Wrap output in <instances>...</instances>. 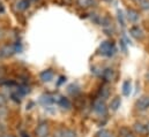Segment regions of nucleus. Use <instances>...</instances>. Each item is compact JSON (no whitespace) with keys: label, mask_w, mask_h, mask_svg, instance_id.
I'll list each match as a JSON object with an SVG mask.
<instances>
[{"label":"nucleus","mask_w":149,"mask_h":137,"mask_svg":"<svg viewBox=\"0 0 149 137\" xmlns=\"http://www.w3.org/2000/svg\"><path fill=\"white\" fill-rule=\"evenodd\" d=\"M139 3H140L141 9H143V10H149V0H142V1L139 2Z\"/></svg>","instance_id":"24"},{"label":"nucleus","mask_w":149,"mask_h":137,"mask_svg":"<svg viewBox=\"0 0 149 137\" xmlns=\"http://www.w3.org/2000/svg\"><path fill=\"white\" fill-rule=\"evenodd\" d=\"M120 105H121V99H120L119 96H117V97H114L111 100V103H110V108H111L112 111H117V109L120 107Z\"/></svg>","instance_id":"13"},{"label":"nucleus","mask_w":149,"mask_h":137,"mask_svg":"<svg viewBox=\"0 0 149 137\" xmlns=\"http://www.w3.org/2000/svg\"><path fill=\"white\" fill-rule=\"evenodd\" d=\"M7 115H8V111H7V108H5L3 106H1V107H0V120L6 119Z\"/></svg>","instance_id":"22"},{"label":"nucleus","mask_w":149,"mask_h":137,"mask_svg":"<svg viewBox=\"0 0 149 137\" xmlns=\"http://www.w3.org/2000/svg\"><path fill=\"white\" fill-rule=\"evenodd\" d=\"M146 128H147V133H149V122L146 125Z\"/></svg>","instance_id":"28"},{"label":"nucleus","mask_w":149,"mask_h":137,"mask_svg":"<svg viewBox=\"0 0 149 137\" xmlns=\"http://www.w3.org/2000/svg\"><path fill=\"white\" fill-rule=\"evenodd\" d=\"M147 80H148V81H149V71H148V73H147Z\"/></svg>","instance_id":"30"},{"label":"nucleus","mask_w":149,"mask_h":137,"mask_svg":"<svg viewBox=\"0 0 149 137\" xmlns=\"http://www.w3.org/2000/svg\"><path fill=\"white\" fill-rule=\"evenodd\" d=\"M61 131H63V137H77L76 133L72 129H63L61 128Z\"/></svg>","instance_id":"17"},{"label":"nucleus","mask_w":149,"mask_h":137,"mask_svg":"<svg viewBox=\"0 0 149 137\" xmlns=\"http://www.w3.org/2000/svg\"><path fill=\"white\" fill-rule=\"evenodd\" d=\"M130 33H131V35H132L135 39H142V37H143V31L141 30V28H140L139 26L132 27L131 30H130Z\"/></svg>","instance_id":"8"},{"label":"nucleus","mask_w":149,"mask_h":137,"mask_svg":"<svg viewBox=\"0 0 149 137\" xmlns=\"http://www.w3.org/2000/svg\"><path fill=\"white\" fill-rule=\"evenodd\" d=\"M104 1H108V2H110V1H112V0H104Z\"/></svg>","instance_id":"32"},{"label":"nucleus","mask_w":149,"mask_h":137,"mask_svg":"<svg viewBox=\"0 0 149 137\" xmlns=\"http://www.w3.org/2000/svg\"><path fill=\"white\" fill-rule=\"evenodd\" d=\"M3 37H5V30L0 28V40H2V39H3Z\"/></svg>","instance_id":"26"},{"label":"nucleus","mask_w":149,"mask_h":137,"mask_svg":"<svg viewBox=\"0 0 149 137\" xmlns=\"http://www.w3.org/2000/svg\"><path fill=\"white\" fill-rule=\"evenodd\" d=\"M21 136H22V137H27V136H26V134H22Z\"/></svg>","instance_id":"31"},{"label":"nucleus","mask_w":149,"mask_h":137,"mask_svg":"<svg viewBox=\"0 0 149 137\" xmlns=\"http://www.w3.org/2000/svg\"><path fill=\"white\" fill-rule=\"evenodd\" d=\"M117 17H118V21H119L120 26H121V27H125V19H124V14H123L121 10H118V13H117Z\"/></svg>","instance_id":"20"},{"label":"nucleus","mask_w":149,"mask_h":137,"mask_svg":"<svg viewBox=\"0 0 149 137\" xmlns=\"http://www.w3.org/2000/svg\"><path fill=\"white\" fill-rule=\"evenodd\" d=\"M53 76H54V73L52 69H45L43 70L40 74H39V78L43 81V82H50L53 80Z\"/></svg>","instance_id":"6"},{"label":"nucleus","mask_w":149,"mask_h":137,"mask_svg":"<svg viewBox=\"0 0 149 137\" xmlns=\"http://www.w3.org/2000/svg\"><path fill=\"white\" fill-rule=\"evenodd\" d=\"M5 104H6V98H5L3 95L0 93V107L1 106H5Z\"/></svg>","instance_id":"25"},{"label":"nucleus","mask_w":149,"mask_h":137,"mask_svg":"<svg viewBox=\"0 0 149 137\" xmlns=\"http://www.w3.org/2000/svg\"><path fill=\"white\" fill-rule=\"evenodd\" d=\"M15 53L16 52H15L14 44H6L0 48V54H1V57H5V58H9Z\"/></svg>","instance_id":"3"},{"label":"nucleus","mask_w":149,"mask_h":137,"mask_svg":"<svg viewBox=\"0 0 149 137\" xmlns=\"http://www.w3.org/2000/svg\"><path fill=\"white\" fill-rule=\"evenodd\" d=\"M134 130H135V133H138L139 135H142V134H146V133H147L146 126L142 125V123H140V122H136V123L134 125Z\"/></svg>","instance_id":"15"},{"label":"nucleus","mask_w":149,"mask_h":137,"mask_svg":"<svg viewBox=\"0 0 149 137\" xmlns=\"http://www.w3.org/2000/svg\"><path fill=\"white\" fill-rule=\"evenodd\" d=\"M49 135V126L47 123L43 122L36 128V137H46Z\"/></svg>","instance_id":"5"},{"label":"nucleus","mask_w":149,"mask_h":137,"mask_svg":"<svg viewBox=\"0 0 149 137\" xmlns=\"http://www.w3.org/2000/svg\"><path fill=\"white\" fill-rule=\"evenodd\" d=\"M29 0H17L15 3V8L17 12H24L29 7Z\"/></svg>","instance_id":"9"},{"label":"nucleus","mask_w":149,"mask_h":137,"mask_svg":"<svg viewBox=\"0 0 149 137\" xmlns=\"http://www.w3.org/2000/svg\"><path fill=\"white\" fill-rule=\"evenodd\" d=\"M133 1H135V2H141L142 0H133Z\"/></svg>","instance_id":"29"},{"label":"nucleus","mask_w":149,"mask_h":137,"mask_svg":"<svg viewBox=\"0 0 149 137\" xmlns=\"http://www.w3.org/2000/svg\"><path fill=\"white\" fill-rule=\"evenodd\" d=\"M109 95H110V90H109V88H107V86H104V88H102V90H101V96H102V98H108L109 97Z\"/></svg>","instance_id":"23"},{"label":"nucleus","mask_w":149,"mask_h":137,"mask_svg":"<svg viewBox=\"0 0 149 137\" xmlns=\"http://www.w3.org/2000/svg\"><path fill=\"white\" fill-rule=\"evenodd\" d=\"M127 19L131 23H136L140 19V15L135 9H128L127 10Z\"/></svg>","instance_id":"7"},{"label":"nucleus","mask_w":149,"mask_h":137,"mask_svg":"<svg viewBox=\"0 0 149 137\" xmlns=\"http://www.w3.org/2000/svg\"><path fill=\"white\" fill-rule=\"evenodd\" d=\"M131 89H132V84H131V81H125L123 83V95L124 96H130L131 93Z\"/></svg>","instance_id":"14"},{"label":"nucleus","mask_w":149,"mask_h":137,"mask_svg":"<svg viewBox=\"0 0 149 137\" xmlns=\"http://www.w3.org/2000/svg\"><path fill=\"white\" fill-rule=\"evenodd\" d=\"M76 3L81 8H89L94 5V0H76Z\"/></svg>","instance_id":"11"},{"label":"nucleus","mask_w":149,"mask_h":137,"mask_svg":"<svg viewBox=\"0 0 149 137\" xmlns=\"http://www.w3.org/2000/svg\"><path fill=\"white\" fill-rule=\"evenodd\" d=\"M94 111L98 114V115H105L107 112H108V108H107V105L104 103V100L101 99H97L95 103H94V106H93Z\"/></svg>","instance_id":"2"},{"label":"nucleus","mask_w":149,"mask_h":137,"mask_svg":"<svg viewBox=\"0 0 149 137\" xmlns=\"http://www.w3.org/2000/svg\"><path fill=\"white\" fill-rule=\"evenodd\" d=\"M116 46L110 40H104L101 45H100V53L104 57H112L116 53Z\"/></svg>","instance_id":"1"},{"label":"nucleus","mask_w":149,"mask_h":137,"mask_svg":"<svg viewBox=\"0 0 149 137\" xmlns=\"http://www.w3.org/2000/svg\"><path fill=\"white\" fill-rule=\"evenodd\" d=\"M56 102V99H54V97L53 96H51V95H49V93H46V95H43L42 97H40V103L44 104V105H51V104H53Z\"/></svg>","instance_id":"10"},{"label":"nucleus","mask_w":149,"mask_h":137,"mask_svg":"<svg viewBox=\"0 0 149 137\" xmlns=\"http://www.w3.org/2000/svg\"><path fill=\"white\" fill-rule=\"evenodd\" d=\"M68 92H70L72 96H76V95L80 92L79 85H76V84H71V85L68 86Z\"/></svg>","instance_id":"18"},{"label":"nucleus","mask_w":149,"mask_h":137,"mask_svg":"<svg viewBox=\"0 0 149 137\" xmlns=\"http://www.w3.org/2000/svg\"><path fill=\"white\" fill-rule=\"evenodd\" d=\"M120 133H121V137H135L133 133H131V131H130L128 129H126V128H123V129L120 130Z\"/></svg>","instance_id":"21"},{"label":"nucleus","mask_w":149,"mask_h":137,"mask_svg":"<svg viewBox=\"0 0 149 137\" xmlns=\"http://www.w3.org/2000/svg\"><path fill=\"white\" fill-rule=\"evenodd\" d=\"M46 137H49V136H46Z\"/></svg>","instance_id":"34"},{"label":"nucleus","mask_w":149,"mask_h":137,"mask_svg":"<svg viewBox=\"0 0 149 137\" xmlns=\"http://www.w3.org/2000/svg\"><path fill=\"white\" fill-rule=\"evenodd\" d=\"M102 76H103V78L105 80V81H111L112 78H113V76H114V73H113V69L111 68H107L103 70V73H102Z\"/></svg>","instance_id":"12"},{"label":"nucleus","mask_w":149,"mask_h":137,"mask_svg":"<svg viewBox=\"0 0 149 137\" xmlns=\"http://www.w3.org/2000/svg\"><path fill=\"white\" fill-rule=\"evenodd\" d=\"M0 137H14V136H12V135H0Z\"/></svg>","instance_id":"27"},{"label":"nucleus","mask_w":149,"mask_h":137,"mask_svg":"<svg viewBox=\"0 0 149 137\" xmlns=\"http://www.w3.org/2000/svg\"><path fill=\"white\" fill-rule=\"evenodd\" d=\"M0 58H1V54H0Z\"/></svg>","instance_id":"33"},{"label":"nucleus","mask_w":149,"mask_h":137,"mask_svg":"<svg viewBox=\"0 0 149 137\" xmlns=\"http://www.w3.org/2000/svg\"><path fill=\"white\" fill-rule=\"evenodd\" d=\"M135 107L139 111H146L149 108V96H142L141 98H139L136 100Z\"/></svg>","instance_id":"4"},{"label":"nucleus","mask_w":149,"mask_h":137,"mask_svg":"<svg viewBox=\"0 0 149 137\" xmlns=\"http://www.w3.org/2000/svg\"><path fill=\"white\" fill-rule=\"evenodd\" d=\"M58 104H59L63 108H66V109H70V108L72 107L71 102H70L67 98H65V97H59V99H58Z\"/></svg>","instance_id":"16"},{"label":"nucleus","mask_w":149,"mask_h":137,"mask_svg":"<svg viewBox=\"0 0 149 137\" xmlns=\"http://www.w3.org/2000/svg\"><path fill=\"white\" fill-rule=\"evenodd\" d=\"M97 137H114V136L112 135L109 130L102 129V130H100V131L97 133Z\"/></svg>","instance_id":"19"}]
</instances>
